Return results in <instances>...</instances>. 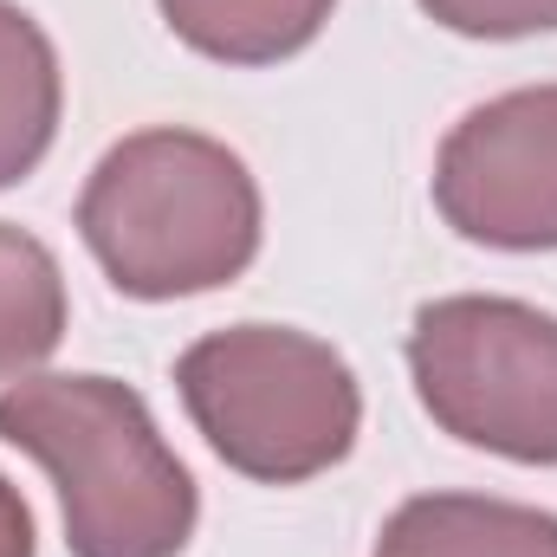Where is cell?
<instances>
[{
  "instance_id": "cell-1",
  "label": "cell",
  "mask_w": 557,
  "mask_h": 557,
  "mask_svg": "<svg viewBox=\"0 0 557 557\" xmlns=\"http://www.w3.org/2000/svg\"><path fill=\"white\" fill-rule=\"evenodd\" d=\"M260 182L201 131H137L111 143L78 195V234L124 298L221 292L260 253Z\"/></svg>"
},
{
  "instance_id": "cell-2",
  "label": "cell",
  "mask_w": 557,
  "mask_h": 557,
  "mask_svg": "<svg viewBox=\"0 0 557 557\" xmlns=\"http://www.w3.org/2000/svg\"><path fill=\"white\" fill-rule=\"evenodd\" d=\"M0 441L52 473L72 557H182L195 539V480L131 383L20 376L0 389Z\"/></svg>"
},
{
  "instance_id": "cell-3",
  "label": "cell",
  "mask_w": 557,
  "mask_h": 557,
  "mask_svg": "<svg viewBox=\"0 0 557 557\" xmlns=\"http://www.w3.org/2000/svg\"><path fill=\"white\" fill-rule=\"evenodd\" d=\"M175 389L201 441L260 486H298L357 447L363 389L350 363L292 324H227L182 350Z\"/></svg>"
},
{
  "instance_id": "cell-4",
  "label": "cell",
  "mask_w": 557,
  "mask_h": 557,
  "mask_svg": "<svg viewBox=\"0 0 557 557\" xmlns=\"http://www.w3.org/2000/svg\"><path fill=\"white\" fill-rule=\"evenodd\" d=\"M409 376L441 434L519 467H557V318L460 292L416 311Z\"/></svg>"
},
{
  "instance_id": "cell-5",
  "label": "cell",
  "mask_w": 557,
  "mask_h": 557,
  "mask_svg": "<svg viewBox=\"0 0 557 557\" xmlns=\"http://www.w3.org/2000/svg\"><path fill=\"white\" fill-rule=\"evenodd\" d=\"M434 208L460 240L499 253L557 247V85L467 111L434 156Z\"/></svg>"
},
{
  "instance_id": "cell-6",
  "label": "cell",
  "mask_w": 557,
  "mask_h": 557,
  "mask_svg": "<svg viewBox=\"0 0 557 557\" xmlns=\"http://www.w3.org/2000/svg\"><path fill=\"white\" fill-rule=\"evenodd\" d=\"M376 557H557V512L493 493H421L389 512Z\"/></svg>"
},
{
  "instance_id": "cell-7",
  "label": "cell",
  "mask_w": 557,
  "mask_h": 557,
  "mask_svg": "<svg viewBox=\"0 0 557 557\" xmlns=\"http://www.w3.org/2000/svg\"><path fill=\"white\" fill-rule=\"evenodd\" d=\"M59 111H65V78L46 26L26 7L0 0V188H13L46 162L59 137Z\"/></svg>"
},
{
  "instance_id": "cell-8",
  "label": "cell",
  "mask_w": 557,
  "mask_h": 557,
  "mask_svg": "<svg viewBox=\"0 0 557 557\" xmlns=\"http://www.w3.org/2000/svg\"><path fill=\"white\" fill-rule=\"evenodd\" d=\"M169 33L214 65H278L305 52L337 0H156Z\"/></svg>"
},
{
  "instance_id": "cell-9",
  "label": "cell",
  "mask_w": 557,
  "mask_h": 557,
  "mask_svg": "<svg viewBox=\"0 0 557 557\" xmlns=\"http://www.w3.org/2000/svg\"><path fill=\"white\" fill-rule=\"evenodd\" d=\"M65 273L46 240L0 221V383L33 376L65 337Z\"/></svg>"
},
{
  "instance_id": "cell-10",
  "label": "cell",
  "mask_w": 557,
  "mask_h": 557,
  "mask_svg": "<svg viewBox=\"0 0 557 557\" xmlns=\"http://www.w3.org/2000/svg\"><path fill=\"white\" fill-rule=\"evenodd\" d=\"M421 13L460 39H532L557 33V0H421Z\"/></svg>"
},
{
  "instance_id": "cell-11",
  "label": "cell",
  "mask_w": 557,
  "mask_h": 557,
  "mask_svg": "<svg viewBox=\"0 0 557 557\" xmlns=\"http://www.w3.org/2000/svg\"><path fill=\"white\" fill-rule=\"evenodd\" d=\"M0 557H33V512L7 473H0Z\"/></svg>"
}]
</instances>
